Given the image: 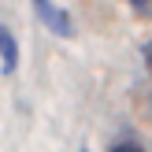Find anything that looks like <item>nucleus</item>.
Wrapping results in <instances>:
<instances>
[{
    "mask_svg": "<svg viewBox=\"0 0 152 152\" xmlns=\"http://www.w3.org/2000/svg\"><path fill=\"white\" fill-rule=\"evenodd\" d=\"M34 11H37V19H41L56 37H74V22H71V15H67L59 4H52V0H34Z\"/></svg>",
    "mask_w": 152,
    "mask_h": 152,
    "instance_id": "obj_1",
    "label": "nucleus"
},
{
    "mask_svg": "<svg viewBox=\"0 0 152 152\" xmlns=\"http://www.w3.org/2000/svg\"><path fill=\"white\" fill-rule=\"evenodd\" d=\"M0 63H4V74H15V67H19V41L11 37L4 22H0Z\"/></svg>",
    "mask_w": 152,
    "mask_h": 152,
    "instance_id": "obj_2",
    "label": "nucleus"
},
{
    "mask_svg": "<svg viewBox=\"0 0 152 152\" xmlns=\"http://www.w3.org/2000/svg\"><path fill=\"white\" fill-rule=\"evenodd\" d=\"M130 7L137 19H152V0H130Z\"/></svg>",
    "mask_w": 152,
    "mask_h": 152,
    "instance_id": "obj_3",
    "label": "nucleus"
},
{
    "mask_svg": "<svg viewBox=\"0 0 152 152\" xmlns=\"http://www.w3.org/2000/svg\"><path fill=\"white\" fill-rule=\"evenodd\" d=\"M108 152H145V148H141L137 141H130V137H126V141H115V145H111Z\"/></svg>",
    "mask_w": 152,
    "mask_h": 152,
    "instance_id": "obj_4",
    "label": "nucleus"
},
{
    "mask_svg": "<svg viewBox=\"0 0 152 152\" xmlns=\"http://www.w3.org/2000/svg\"><path fill=\"white\" fill-rule=\"evenodd\" d=\"M145 67H148V71H152V41L145 45Z\"/></svg>",
    "mask_w": 152,
    "mask_h": 152,
    "instance_id": "obj_5",
    "label": "nucleus"
},
{
    "mask_svg": "<svg viewBox=\"0 0 152 152\" xmlns=\"http://www.w3.org/2000/svg\"><path fill=\"white\" fill-rule=\"evenodd\" d=\"M148 104H152V100H148Z\"/></svg>",
    "mask_w": 152,
    "mask_h": 152,
    "instance_id": "obj_6",
    "label": "nucleus"
}]
</instances>
